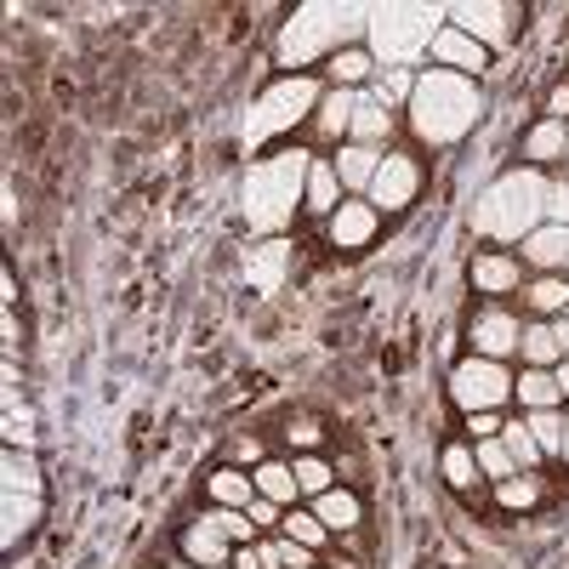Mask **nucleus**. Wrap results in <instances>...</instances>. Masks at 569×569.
<instances>
[{
  "label": "nucleus",
  "instance_id": "obj_1",
  "mask_svg": "<svg viewBox=\"0 0 569 569\" xmlns=\"http://www.w3.org/2000/svg\"><path fill=\"white\" fill-rule=\"evenodd\" d=\"M410 126L421 142L450 149V142H461L479 126V86L467 74H450V69H421L416 91H410Z\"/></svg>",
  "mask_w": 569,
  "mask_h": 569
},
{
  "label": "nucleus",
  "instance_id": "obj_2",
  "mask_svg": "<svg viewBox=\"0 0 569 569\" xmlns=\"http://www.w3.org/2000/svg\"><path fill=\"white\" fill-rule=\"evenodd\" d=\"M308 171H313V154H302V149H279L273 160H257V166L246 171L240 200H246L251 233H268V240H279V228L297 217V206H302V194H308Z\"/></svg>",
  "mask_w": 569,
  "mask_h": 569
},
{
  "label": "nucleus",
  "instance_id": "obj_3",
  "mask_svg": "<svg viewBox=\"0 0 569 569\" xmlns=\"http://www.w3.org/2000/svg\"><path fill=\"white\" fill-rule=\"evenodd\" d=\"M541 222H547V177L536 166L496 177L479 194V206H472V228L490 233V240H518L525 246Z\"/></svg>",
  "mask_w": 569,
  "mask_h": 569
},
{
  "label": "nucleus",
  "instance_id": "obj_4",
  "mask_svg": "<svg viewBox=\"0 0 569 569\" xmlns=\"http://www.w3.org/2000/svg\"><path fill=\"white\" fill-rule=\"evenodd\" d=\"M439 18H445L439 7H376L370 23H365L370 58H376V63H388V69L416 63L421 52H433Z\"/></svg>",
  "mask_w": 569,
  "mask_h": 569
},
{
  "label": "nucleus",
  "instance_id": "obj_5",
  "mask_svg": "<svg viewBox=\"0 0 569 569\" xmlns=\"http://www.w3.org/2000/svg\"><path fill=\"white\" fill-rule=\"evenodd\" d=\"M365 23H370V12H359V7H302L291 23H284V34H279V63L284 69H302L319 52L337 58L342 40L353 29H365Z\"/></svg>",
  "mask_w": 569,
  "mask_h": 569
},
{
  "label": "nucleus",
  "instance_id": "obj_6",
  "mask_svg": "<svg viewBox=\"0 0 569 569\" xmlns=\"http://www.w3.org/2000/svg\"><path fill=\"white\" fill-rule=\"evenodd\" d=\"M319 80H308V74H284V80H273L262 98H257V109H251V120H246V149H262L268 137H279V131H291L302 114H313L319 109Z\"/></svg>",
  "mask_w": 569,
  "mask_h": 569
},
{
  "label": "nucleus",
  "instance_id": "obj_7",
  "mask_svg": "<svg viewBox=\"0 0 569 569\" xmlns=\"http://www.w3.org/2000/svg\"><path fill=\"white\" fill-rule=\"evenodd\" d=\"M450 399L472 416V410H501L507 399H512V370L501 365V359H461L456 370H450Z\"/></svg>",
  "mask_w": 569,
  "mask_h": 569
},
{
  "label": "nucleus",
  "instance_id": "obj_8",
  "mask_svg": "<svg viewBox=\"0 0 569 569\" xmlns=\"http://www.w3.org/2000/svg\"><path fill=\"white\" fill-rule=\"evenodd\" d=\"M416 188H421V171H416V160L410 154H388L382 160V171H376V182H370V206L376 211H405L410 200H416Z\"/></svg>",
  "mask_w": 569,
  "mask_h": 569
},
{
  "label": "nucleus",
  "instance_id": "obj_9",
  "mask_svg": "<svg viewBox=\"0 0 569 569\" xmlns=\"http://www.w3.org/2000/svg\"><path fill=\"white\" fill-rule=\"evenodd\" d=\"M518 342H525V325H518L507 308H485L479 319H472V353L479 359H512L518 353Z\"/></svg>",
  "mask_w": 569,
  "mask_h": 569
},
{
  "label": "nucleus",
  "instance_id": "obj_10",
  "mask_svg": "<svg viewBox=\"0 0 569 569\" xmlns=\"http://www.w3.org/2000/svg\"><path fill=\"white\" fill-rule=\"evenodd\" d=\"M433 63L439 69H450V74H485L490 69V52H485V46L479 40H472V34H461L456 23H445L439 34H433Z\"/></svg>",
  "mask_w": 569,
  "mask_h": 569
},
{
  "label": "nucleus",
  "instance_id": "obj_11",
  "mask_svg": "<svg viewBox=\"0 0 569 569\" xmlns=\"http://www.w3.org/2000/svg\"><path fill=\"white\" fill-rule=\"evenodd\" d=\"M376 222H382V211H376L370 200H342L337 217L325 222V233H330V246H337V251H359V246L376 240Z\"/></svg>",
  "mask_w": 569,
  "mask_h": 569
},
{
  "label": "nucleus",
  "instance_id": "obj_12",
  "mask_svg": "<svg viewBox=\"0 0 569 569\" xmlns=\"http://www.w3.org/2000/svg\"><path fill=\"white\" fill-rule=\"evenodd\" d=\"M450 18H456L461 34L479 40L485 52H496V46L512 40V18H518V7H450Z\"/></svg>",
  "mask_w": 569,
  "mask_h": 569
},
{
  "label": "nucleus",
  "instance_id": "obj_13",
  "mask_svg": "<svg viewBox=\"0 0 569 569\" xmlns=\"http://www.w3.org/2000/svg\"><path fill=\"white\" fill-rule=\"evenodd\" d=\"M382 149H359V142H342V154L330 160L337 166V177H342V188H348V200H365L370 194V182H376V171H382Z\"/></svg>",
  "mask_w": 569,
  "mask_h": 569
},
{
  "label": "nucleus",
  "instance_id": "obj_14",
  "mask_svg": "<svg viewBox=\"0 0 569 569\" xmlns=\"http://www.w3.org/2000/svg\"><path fill=\"white\" fill-rule=\"evenodd\" d=\"M525 262L541 268V273H563L569 279V228L563 222H541L525 240Z\"/></svg>",
  "mask_w": 569,
  "mask_h": 569
},
{
  "label": "nucleus",
  "instance_id": "obj_15",
  "mask_svg": "<svg viewBox=\"0 0 569 569\" xmlns=\"http://www.w3.org/2000/svg\"><path fill=\"white\" fill-rule=\"evenodd\" d=\"M182 558L188 563H200V569H217V563H233V541L217 530V525H206V518H200V525H182Z\"/></svg>",
  "mask_w": 569,
  "mask_h": 569
},
{
  "label": "nucleus",
  "instance_id": "obj_16",
  "mask_svg": "<svg viewBox=\"0 0 569 569\" xmlns=\"http://www.w3.org/2000/svg\"><path fill=\"white\" fill-rule=\"evenodd\" d=\"M518 257H507V251H479L472 257V284H479L485 297H507V291H518Z\"/></svg>",
  "mask_w": 569,
  "mask_h": 569
},
{
  "label": "nucleus",
  "instance_id": "obj_17",
  "mask_svg": "<svg viewBox=\"0 0 569 569\" xmlns=\"http://www.w3.org/2000/svg\"><path fill=\"white\" fill-rule=\"evenodd\" d=\"M313 512H319V525H325L330 536H353V530L365 525V507H359L353 490H325V496H313Z\"/></svg>",
  "mask_w": 569,
  "mask_h": 569
},
{
  "label": "nucleus",
  "instance_id": "obj_18",
  "mask_svg": "<svg viewBox=\"0 0 569 569\" xmlns=\"http://www.w3.org/2000/svg\"><path fill=\"white\" fill-rule=\"evenodd\" d=\"M325 74H330V86H337V91H359V86H370V80H376L370 46H342V52L325 63Z\"/></svg>",
  "mask_w": 569,
  "mask_h": 569
},
{
  "label": "nucleus",
  "instance_id": "obj_19",
  "mask_svg": "<svg viewBox=\"0 0 569 569\" xmlns=\"http://www.w3.org/2000/svg\"><path fill=\"white\" fill-rule=\"evenodd\" d=\"M393 131V114L370 98V91H359V109H353V126H348V142H359V149H382Z\"/></svg>",
  "mask_w": 569,
  "mask_h": 569
},
{
  "label": "nucleus",
  "instance_id": "obj_20",
  "mask_svg": "<svg viewBox=\"0 0 569 569\" xmlns=\"http://www.w3.org/2000/svg\"><path fill=\"white\" fill-rule=\"evenodd\" d=\"M302 206L313 211V217H337V206H342V177H337V166L330 160H313V171H308V194H302Z\"/></svg>",
  "mask_w": 569,
  "mask_h": 569
},
{
  "label": "nucleus",
  "instance_id": "obj_21",
  "mask_svg": "<svg viewBox=\"0 0 569 569\" xmlns=\"http://www.w3.org/2000/svg\"><path fill=\"white\" fill-rule=\"evenodd\" d=\"M284 262H291V246L284 240H268V246H257L251 257H246V279L257 284V291H279V279H284Z\"/></svg>",
  "mask_w": 569,
  "mask_h": 569
},
{
  "label": "nucleus",
  "instance_id": "obj_22",
  "mask_svg": "<svg viewBox=\"0 0 569 569\" xmlns=\"http://www.w3.org/2000/svg\"><path fill=\"white\" fill-rule=\"evenodd\" d=\"M206 490H211L217 507H246L251 512V501H257V479H251L246 467H217L211 479H206Z\"/></svg>",
  "mask_w": 569,
  "mask_h": 569
},
{
  "label": "nucleus",
  "instance_id": "obj_23",
  "mask_svg": "<svg viewBox=\"0 0 569 569\" xmlns=\"http://www.w3.org/2000/svg\"><path fill=\"white\" fill-rule=\"evenodd\" d=\"M512 399L525 405V410H558L563 405L558 376L552 370H530V365H525V376H512Z\"/></svg>",
  "mask_w": 569,
  "mask_h": 569
},
{
  "label": "nucleus",
  "instance_id": "obj_24",
  "mask_svg": "<svg viewBox=\"0 0 569 569\" xmlns=\"http://www.w3.org/2000/svg\"><path fill=\"white\" fill-rule=\"evenodd\" d=\"M251 479H257V496H268V501H279V507H297V501H302L297 467H284V461H262Z\"/></svg>",
  "mask_w": 569,
  "mask_h": 569
},
{
  "label": "nucleus",
  "instance_id": "obj_25",
  "mask_svg": "<svg viewBox=\"0 0 569 569\" xmlns=\"http://www.w3.org/2000/svg\"><path fill=\"white\" fill-rule=\"evenodd\" d=\"M518 353H525L530 370H558L563 353H558V337H552V319H536L525 325V342H518Z\"/></svg>",
  "mask_w": 569,
  "mask_h": 569
},
{
  "label": "nucleus",
  "instance_id": "obj_26",
  "mask_svg": "<svg viewBox=\"0 0 569 569\" xmlns=\"http://www.w3.org/2000/svg\"><path fill=\"white\" fill-rule=\"evenodd\" d=\"M525 302H530V313H541V319H563V313H569V279H563V273H541L530 291H525Z\"/></svg>",
  "mask_w": 569,
  "mask_h": 569
},
{
  "label": "nucleus",
  "instance_id": "obj_27",
  "mask_svg": "<svg viewBox=\"0 0 569 569\" xmlns=\"http://www.w3.org/2000/svg\"><path fill=\"white\" fill-rule=\"evenodd\" d=\"M353 109H359V91H325L319 109H313V114H319L313 126H319L325 137H342V131L353 126Z\"/></svg>",
  "mask_w": 569,
  "mask_h": 569
},
{
  "label": "nucleus",
  "instance_id": "obj_28",
  "mask_svg": "<svg viewBox=\"0 0 569 569\" xmlns=\"http://www.w3.org/2000/svg\"><path fill=\"white\" fill-rule=\"evenodd\" d=\"M279 530H284V541H302V547H313V552L330 541V530L319 525V512H313V507H284Z\"/></svg>",
  "mask_w": 569,
  "mask_h": 569
},
{
  "label": "nucleus",
  "instance_id": "obj_29",
  "mask_svg": "<svg viewBox=\"0 0 569 569\" xmlns=\"http://www.w3.org/2000/svg\"><path fill=\"white\" fill-rule=\"evenodd\" d=\"M501 445H507V456H512V467L518 472H536V461H541V445H536V433L525 421H501V433H496Z\"/></svg>",
  "mask_w": 569,
  "mask_h": 569
},
{
  "label": "nucleus",
  "instance_id": "obj_30",
  "mask_svg": "<svg viewBox=\"0 0 569 569\" xmlns=\"http://www.w3.org/2000/svg\"><path fill=\"white\" fill-rule=\"evenodd\" d=\"M563 149H569V126H563V120H552V114L525 137V154H530V160H558Z\"/></svg>",
  "mask_w": 569,
  "mask_h": 569
},
{
  "label": "nucleus",
  "instance_id": "obj_31",
  "mask_svg": "<svg viewBox=\"0 0 569 569\" xmlns=\"http://www.w3.org/2000/svg\"><path fill=\"white\" fill-rule=\"evenodd\" d=\"M365 91H370V98L382 103V109H388V103H410L416 74H410V69H376V80H370Z\"/></svg>",
  "mask_w": 569,
  "mask_h": 569
},
{
  "label": "nucleus",
  "instance_id": "obj_32",
  "mask_svg": "<svg viewBox=\"0 0 569 569\" xmlns=\"http://www.w3.org/2000/svg\"><path fill=\"white\" fill-rule=\"evenodd\" d=\"M496 501L512 507V512H530V507L541 501V479H536V472H512V479L496 485Z\"/></svg>",
  "mask_w": 569,
  "mask_h": 569
},
{
  "label": "nucleus",
  "instance_id": "obj_33",
  "mask_svg": "<svg viewBox=\"0 0 569 569\" xmlns=\"http://www.w3.org/2000/svg\"><path fill=\"white\" fill-rule=\"evenodd\" d=\"M206 525H217L233 547H251V541H257V525H251V512H246V507H211V512H206Z\"/></svg>",
  "mask_w": 569,
  "mask_h": 569
},
{
  "label": "nucleus",
  "instance_id": "obj_34",
  "mask_svg": "<svg viewBox=\"0 0 569 569\" xmlns=\"http://www.w3.org/2000/svg\"><path fill=\"white\" fill-rule=\"evenodd\" d=\"M525 427L536 433L541 456H558L563 450V410H525Z\"/></svg>",
  "mask_w": 569,
  "mask_h": 569
},
{
  "label": "nucleus",
  "instance_id": "obj_35",
  "mask_svg": "<svg viewBox=\"0 0 569 569\" xmlns=\"http://www.w3.org/2000/svg\"><path fill=\"white\" fill-rule=\"evenodd\" d=\"M445 479H450V490L479 485V456H472V445H450L445 450Z\"/></svg>",
  "mask_w": 569,
  "mask_h": 569
},
{
  "label": "nucleus",
  "instance_id": "obj_36",
  "mask_svg": "<svg viewBox=\"0 0 569 569\" xmlns=\"http://www.w3.org/2000/svg\"><path fill=\"white\" fill-rule=\"evenodd\" d=\"M472 456H479V472H485V479H496V485H501V479H512V472H518L501 439H479V445H472Z\"/></svg>",
  "mask_w": 569,
  "mask_h": 569
},
{
  "label": "nucleus",
  "instance_id": "obj_37",
  "mask_svg": "<svg viewBox=\"0 0 569 569\" xmlns=\"http://www.w3.org/2000/svg\"><path fill=\"white\" fill-rule=\"evenodd\" d=\"M330 479H337V472H330L319 456H297V485H302V496H308V501H313V496H325V490H337Z\"/></svg>",
  "mask_w": 569,
  "mask_h": 569
},
{
  "label": "nucleus",
  "instance_id": "obj_38",
  "mask_svg": "<svg viewBox=\"0 0 569 569\" xmlns=\"http://www.w3.org/2000/svg\"><path fill=\"white\" fill-rule=\"evenodd\" d=\"M18 490L40 496V472H34V461H29V456L7 450V496H18Z\"/></svg>",
  "mask_w": 569,
  "mask_h": 569
},
{
  "label": "nucleus",
  "instance_id": "obj_39",
  "mask_svg": "<svg viewBox=\"0 0 569 569\" xmlns=\"http://www.w3.org/2000/svg\"><path fill=\"white\" fill-rule=\"evenodd\" d=\"M547 222H563L569 228V177L547 182Z\"/></svg>",
  "mask_w": 569,
  "mask_h": 569
},
{
  "label": "nucleus",
  "instance_id": "obj_40",
  "mask_svg": "<svg viewBox=\"0 0 569 569\" xmlns=\"http://www.w3.org/2000/svg\"><path fill=\"white\" fill-rule=\"evenodd\" d=\"M284 439H291L297 450H313L325 433H319V421H313V416H291V427H284Z\"/></svg>",
  "mask_w": 569,
  "mask_h": 569
},
{
  "label": "nucleus",
  "instance_id": "obj_41",
  "mask_svg": "<svg viewBox=\"0 0 569 569\" xmlns=\"http://www.w3.org/2000/svg\"><path fill=\"white\" fill-rule=\"evenodd\" d=\"M467 433H472V445L496 439V433H501V410H472V416H467Z\"/></svg>",
  "mask_w": 569,
  "mask_h": 569
},
{
  "label": "nucleus",
  "instance_id": "obj_42",
  "mask_svg": "<svg viewBox=\"0 0 569 569\" xmlns=\"http://www.w3.org/2000/svg\"><path fill=\"white\" fill-rule=\"evenodd\" d=\"M279 518H284V507H279V501H268V496H257V501H251V525H257V530H262V525H279Z\"/></svg>",
  "mask_w": 569,
  "mask_h": 569
},
{
  "label": "nucleus",
  "instance_id": "obj_43",
  "mask_svg": "<svg viewBox=\"0 0 569 569\" xmlns=\"http://www.w3.org/2000/svg\"><path fill=\"white\" fill-rule=\"evenodd\" d=\"M233 456H240V461H251V472H257V467H262V461H268V456H262V445H257V439H240V445H233Z\"/></svg>",
  "mask_w": 569,
  "mask_h": 569
},
{
  "label": "nucleus",
  "instance_id": "obj_44",
  "mask_svg": "<svg viewBox=\"0 0 569 569\" xmlns=\"http://www.w3.org/2000/svg\"><path fill=\"white\" fill-rule=\"evenodd\" d=\"M552 337H558V353L569 359V319H552Z\"/></svg>",
  "mask_w": 569,
  "mask_h": 569
},
{
  "label": "nucleus",
  "instance_id": "obj_45",
  "mask_svg": "<svg viewBox=\"0 0 569 569\" xmlns=\"http://www.w3.org/2000/svg\"><path fill=\"white\" fill-rule=\"evenodd\" d=\"M563 109H569V86H558V91H552V120H563Z\"/></svg>",
  "mask_w": 569,
  "mask_h": 569
},
{
  "label": "nucleus",
  "instance_id": "obj_46",
  "mask_svg": "<svg viewBox=\"0 0 569 569\" xmlns=\"http://www.w3.org/2000/svg\"><path fill=\"white\" fill-rule=\"evenodd\" d=\"M552 376H558V393H563V405H569V359H563V365H558Z\"/></svg>",
  "mask_w": 569,
  "mask_h": 569
},
{
  "label": "nucleus",
  "instance_id": "obj_47",
  "mask_svg": "<svg viewBox=\"0 0 569 569\" xmlns=\"http://www.w3.org/2000/svg\"><path fill=\"white\" fill-rule=\"evenodd\" d=\"M558 456H563V461H569V416H563V450H558Z\"/></svg>",
  "mask_w": 569,
  "mask_h": 569
},
{
  "label": "nucleus",
  "instance_id": "obj_48",
  "mask_svg": "<svg viewBox=\"0 0 569 569\" xmlns=\"http://www.w3.org/2000/svg\"><path fill=\"white\" fill-rule=\"evenodd\" d=\"M177 569H200V563H188V558H182V563H177Z\"/></svg>",
  "mask_w": 569,
  "mask_h": 569
},
{
  "label": "nucleus",
  "instance_id": "obj_49",
  "mask_svg": "<svg viewBox=\"0 0 569 569\" xmlns=\"http://www.w3.org/2000/svg\"><path fill=\"white\" fill-rule=\"evenodd\" d=\"M313 569H319V563H313Z\"/></svg>",
  "mask_w": 569,
  "mask_h": 569
},
{
  "label": "nucleus",
  "instance_id": "obj_50",
  "mask_svg": "<svg viewBox=\"0 0 569 569\" xmlns=\"http://www.w3.org/2000/svg\"><path fill=\"white\" fill-rule=\"evenodd\" d=\"M563 319H569V313H563Z\"/></svg>",
  "mask_w": 569,
  "mask_h": 569
}]
</instances>
